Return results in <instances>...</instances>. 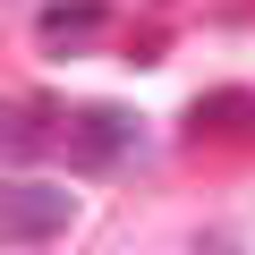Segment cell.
<instances>
[{"label":"cell","instance_id":"5b68a950","mask_svg":"<svg viewBox=\"0 0 255 255\" xmlns=\"http://www.w3.org/2000/svg\"><path fill=\"white\" fill-rule=\"evenodd\" d=\"M102 26V0H43V9H34V43L60 60V51H77L85 34Z\"/></svg>","mask_w":255,"mask_h":255},{"label":"cell","instance_id":"7a4b0ae2","mask_svg":"<svg viewBox=\"0 0 255 255\" xmlns=\"http://www.w3.org/2000/svg\"><path fill=\"white\" fill-rule=\"evenodd\" d=\"M77 221V196L60 187V179H9V187H0V238H9V247H34V238H60Z\"/></svg>","mask_w":255,"mask_h":255},{"label":"cell","instance_id":"3957f363","mask_svg":"<svg viewBox=\"0 0 255 255\" xmlns=\"http://www.w3.org/2000/svg\"><path fill=\"white\" fill-rule=\"evenodd\" d=\"M187 145H213V153H255V94L247 85H213L187 102Z\"/></svg>","mask_w":255,"mask_h":255},{"label":"cell","instance_id":"6da1fadb","mask_svg":"<svg viewBox=\"0 0 255 255\" xmlns=\"http://www.w3.org/2000/svg\"><path fill=\"white\" fill-rule=\"evenodd\" d=\"M60 153L77 170H128V162H145V119L119 102H77L60 128Z\"/></svg>","mask_w":255,"mask_h":255},{"label":"cell","instance_id":"277c9868","mask_svg":"<svg viewBox=\"0 0 255 255\" xmlns=\"http://www.w3.org/2000/svg\"><path fill=\"white\" fill-rule=\"evenodd\" d=\"M60 128H68V111H60L51 94H17V102H9V128H0V153L26 170L43 145H60Z\"/></svg>","mask_w":255,"mask_h":255}]
</instances>
